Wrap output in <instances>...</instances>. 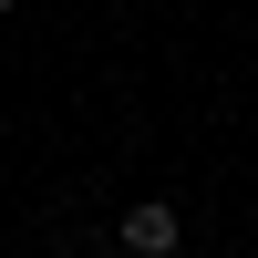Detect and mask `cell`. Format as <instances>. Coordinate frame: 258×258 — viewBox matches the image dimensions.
I'll return each instance as SVG.
<instances>
[{"label":"cell","instance_id":"cell-1","mask_svg":"<svg viewBox=\"0 0 258 258\" xmlns=\"http://www.w3.org/2000/svg\"><path fill=\"white\" fill-rule=\"evenodd\" d=\"M176 238H186V217L165 197H135V207H124V248H135V258H176Z\"/></svg>","mask_w":258,"mask_h":258}]
</instances>
